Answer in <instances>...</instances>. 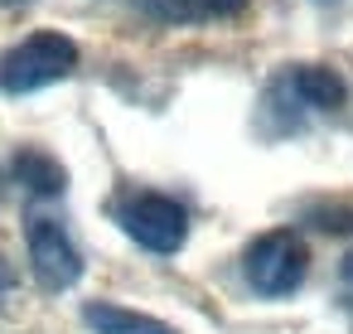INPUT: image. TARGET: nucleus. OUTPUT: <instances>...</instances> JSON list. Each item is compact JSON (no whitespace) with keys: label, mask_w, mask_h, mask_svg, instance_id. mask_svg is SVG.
Masks as SVG:
<instances>
[{"label":"nucleus","mask_w":353,"mask_h":334,"mask_svg":"<svg viewBox=\"0 0 353 334\" xmlns=\"http://www.w3.org/2000/svg\"><path fill=\"white\" fill-rule=\"evenodd\" d=\"M73 68H78V44L59 30H39V35H30L15 49L0 54V92L25 97V92L63 83Z\"/></svg>","instance_id":"obj_1"},{"label":"nucleus","mask_w":353,"mask_h":334,"mask_svg":"<svg viewBox=\"0 0 353 334\" xmlns=\"http://www.w3.org/2000/svg\"><path fill=\"white\" fill-rule=\"evenodd\" d=\"M305 271H310V252H305L300 233H290V228H271L242 252V276L266 300H281V295L300 291Z\"/></svg>","instance_id":"obj_2"},{"label":"nucleus","mask_w":353,"mask_h":334,"mask_svg":"<svg viewBox=\"0 0 353 334\" xmlns=\"http://www.w3.org/2000/svg\"><path fill=\"white\" fill-rule=\"evenodd\" d=\"M117 223H121V233L136 247H145L155 257H174L189 242V213H184V204H174L165 194H131V199H121L117 204Z\"/></svg>","instance_id":"obj_3"},{"label":"nucleus","mask_w":353,"mask_h":334,"mask_svg":"<svg viewBox=\"0 0 353 334\" xmlns=\"http://www.w3.org/2000/svg\"><path fill=\"white\" fill-rule=\"evenodd\" d=\"M25 242H30V266H34V276H39L44 291H68V286H78V276H83V252L73 247V237L63 233V223L34 213L30 228H25Z\"/></svg>","instance_id":"obj_4"},{"label":"nucleus","mask_w":353,"mask_h":334,"mask_svg":"<svg viewBox=\"0 0 353 334\" xmlns=\"http://www.w3.org/2000/svg\"><path fill=\"white\" fill-rule=\"evenodd\" d=\"M271 97H285V102H295V107H305V112H334V107H343L348 88H343V78H339L334 68H324V63H300V68H290V73L271 88Z\"/></svg>","instance_id":"obj_5"},{"label":"nucleus","mask_w":353,"mask_h":334,"mask_svg":"<svg viewBox=\"0 0 353 334\" xmlns=\"http://www.w3.org/2000/svg\"><path fill=\"white\" fill-rule=\"evenodd\" d=\"M10 175H15V184H25V189H30V194H39V199H59V194L68 189V170H63L49 150H39V146L15 150Z\"/></svg>","instance_id":"obj_6"},{"label":"nucleus","mask_w":353,"mask_h":334,"mask_svg":"<svg viewBox=\"0 0 353 334\" xmlns=\"http://www.w3.org/2000/svg\"><path fill=\"white\" fill-rule=\"evenodd\" d=\"M83 320L97 329V334H179L174 324L155 320V315H141V310H126L117 300H92L83 310Z\"/></svg>","instance_id":"obj_7"},{"label":"nucleus","mask_w":353,"mask_h":334,"mask_svg":"<svg viewBox=\"0 0 353 334\" xmlns=\"http://www.w3.org/2000/svg\"><path fill=\"white\" fill-rule=\"evenodd\" d=\"M150 20L165 25H194V20H228L237 10H247V0H136Z\"/></svg>","instance_id":"obj_8"},{"label":"nucleus","mask_w":353,"mask_h":334,"mask_svg":"<svg viewBox=\"0 0 353 334\" xmlns=\"http://www.w3.org/2000/svg\"><path fill=\"white\" fill-rule=\"evenodd\" d=\"M314 228H324V233H353V208L348 204H314Z\"/></svg>","instance_id":"obj_9"},{"label":"nucleus","mask_w":353,"mask_h":334,"mask_svg":"<svg viewBox=\"0 0 353 334\" xmlns=\"http://www.w3.org/2000/svg\"><path fill=\"white\" fill-rule=\"evenodd\" d=\"M10 291H15V271L0 262V305H6V295H10Z\"/></svg>","instance_id":"obj_10"},{"label":"nucleus","mask_w":353,"mask_h":334,"mask_svg":"<svg viewBox=\"0 0 353 334\" xmlns=\"http://www.w3.org/2000/svg\"><path fill=\"white\" fill-rule=\"evenodd\" d=\"M343 276H348V281H353V252H348V257H343Z\"/></svg>","instance_id":"obj_11"},{"label":"nucleus","mask_w":353,"mask_h":334,"mask_svg":"<svg viewBox=\"0 0 353 334\" xmlns=\"http://www.w3.org/2000/svg\"><path fill=\"white\" fill-rule=\"evenodd\" d=\"M0 194H6V175H0Z\"/></svg>","instance_id":"obj_12"},{"label":"nucleus","mask_w":353,"mask_h":334,"mask_svg":"<svg viewBox=\"0 0 353 334\" xmlns=\"http://www.w3.org/2000/svg\"><path fill=\"white\" fill-rule=\"evenodd\" d=\"M10 6H20V0H10Z\"/></svg>","instance_id":"obj_13"}]
</instances>
